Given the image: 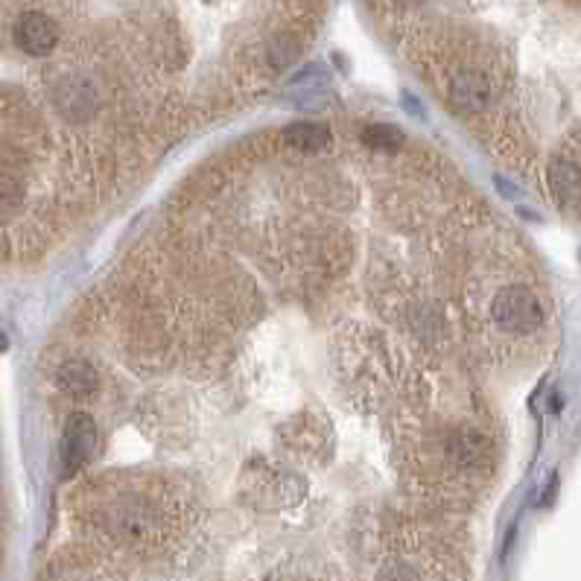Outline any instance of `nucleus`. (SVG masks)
Wrapping results in <instances>:
<instances>
[{"instance_id": "nucleus-8", "label": "nucleus", "mask_w": 581, "mask_h": 581, "mask_svg": "<svg viewBox=\"0 0 581 581\" xmlns=\"http://www.w3.org/2000/svg\"><path fill=\"white\" fill-rule=\"evenodd\" d=\"M284 141L301 153H319L330 144V129L321 123H293L284 129Z\"/></svg>"}, {"instance_id": "nucleus-11", "label": "nucleus", "mask_w": 581, "mask_h": 581, "mask_svg": "<svg viewBox=\"0 0 581 581\" xmlns=\"http://www.w3.org/2000/svg\"><path fill=\"white\" fill-rule=\"evenodd\" d=\"M295 44L293 41H286V39H281V44H275V48L269 50V59H272V65L275 67H286L289 62L295 59Z\"/></svg>"}, {"instance_id": "nucleus-12", "label": "nucleus", "mask_w": 581, "mask_h": 581, "mask_svg": "<svg viewBox=\"0 0 581 581\" xmlns=\"http://www.w3.org/2000/svg\"><path fill=\"white\" fill-rule=\"evenodd\" d=\"M380 578H418V573L409 567H398V569L386 567V569H380Z\"/></svg>"}, {"instance_id": "nucleus-6", "label": "nucleus", "mask_w": 581, "mask_h": 581, "mask_svg": "<svg viewBox=\"0 0 581 581\" xmlns=\"http://www.w3.org/2000/svg\"><path fill=\"white\" fill-rule=\"evenodd\" d=\"M546 181H550V190L555 193L558 202H564V205L581 202V167H576L573 161L555 158L552 164L546 167Z\"/></svg>"}, {"instance_id": "nucleus-7", "label": "nucleus", "mask_w": 581, "mask_h": 581, "mask_svg": "<svg viewBox=\"0 0 581 581\" xmlns=\"http://www.w3.org/2000/svg\"><path fill=\"white\" fill-rule=\"evenodd\" d=\"M56 383H59V389L65 394H71V398H88V394L97 392L100 377H97L94 365L85 363V359H67L59 368V374H56Z\"/></svg>"}, {"instance_id": "nucleus-5", "label": "nucleus", "mask_w": 581, "mask_h": 581, "mask_svg": "<svg viewBox=\"0 0 581 581\" xmlns=\"http://www.w3.org/2000/svg\"><path fill=\"white\" fill-rule=\"evenodd\" d=\"M56 102H59V109L67 114V118L83 120L97 109V91L88 79L74 76V79H65V83L59 85V91H56Z\"/></svg>"}, {"instance_id": "nucleus-13", "label": "nucleus", "mask_w": 581, "mask_h": 581, "mask_svg": "<svg viewBox=\"0 0 581 581\" xmlns=\"http://www.w3.org/2000/svg\"><path fill=\"white\" fill-rule=\"evenodd\" d=\"M6 348H9V339H6V333H4V330H0V354H4V351H6Z\"/></svg>"}, {"instance_id": "nucleus-10", "label": "nucleus", "mask_w": 581, "mask_h": 581, "mask_svg": "<svg viewBox=\"0 0 581 581\" xmlns=\"http://www.w3.org/2000/svg\"><path fill=\"white\" fill-rule=\"evenodd\" d=\"M450 453L456 456L459 464L471 468V464H476L485 456V445H482V438H476V436H462L459 441H453Z\"/></svg>"}, {"instance_id": "nucleus-1", "label": "nucleus", "mask_w": 581, "mask_h": 581, "mask_svg": "<svg viewBox=\"0 0 581 581\" xmlns=\"http://www.w3.org/2000/svg\"><path fill=\"white\" fill-rule=\"evenodd\" d=\"M491 316L506 333H532L543 324V304L529 286L511 284L494 295Z\"/></svg>"}, {"instance_id": "nucleus-9", "label": "nucleus", "mask_w": 581, "mask_h": 581, "mask_svg": "<svg viewBox=\"0 0 581 581\" xmlns=\"http://www.w3.org/2000/svg\"><path fill=\"white\" fill-rule=\"evenodd\" d=\"M363 144H368L371 149H380V153H398V149L406 144V135L398 129V126L374 123L363 132Z\"/></svg>"}, {"instance_id": "nucleus-3", "label": "nucleus", "mask_w": 581, "mask_h": 581, "mask_svg": "<svg viewBox=\"0 0 581 581\" xmlns=\"http://www.w3.org/2000/svg\"><path fill=\"white\" fill-rule=\"evenodd\" d=\"M15 44L30 56H50L59 44V27L44 13H24L15 24Z\"/></svg>"}, {"instance_id": "nucleus-4", "label": "nucleus", "mask_w": 581, "mask_h": 581, "mask_svg": "<svg viewBox=\"0 0 581 581\" xmlns=\"http://www.w3.org/2000/svg\"><path fill=\"white\" fill-rule=\"evenodd\" d=\"M450 102L462 111H482L491 102V83L482 71L464 67L450 79Z\"/></svg>"}, {"instance_id": "nucleus-2", "label": "nucleus", "mask_w": 581, "mask_h": 581, "mask_svg": "<svg viewBox=\"0 0 581 581\" xmlns=\"http://www.w3.org/2000/svg\"><path fill=\"white\" fill-rule=\"evenodd\" d=\"M94 450H97L94 418L85 415V412H74L71 418H67V424H65L62 447H59L65 476H74L76 471H83L85 464L94 459Z\"/></svg>"}]
</instances>
